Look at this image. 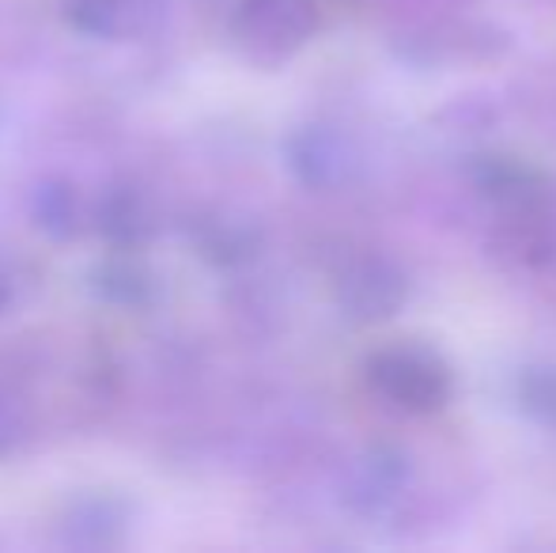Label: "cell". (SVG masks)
Listing matches in <instances>:
<instances>
[{
	"mask_svg": "<svg viewBox=\"0 0 556 553\" xmlns=\"http://www.w3.org/2000/svg\"><path fill=\"white\" fill-rule=\"evenodd\" d=\"M367 384L402 414H432L451 399V372L425 345H390L367 361Z\"/></svg>",
	"mask_w": 556,
	"mask_h": 553,
	"instance_id": "1",
	"label": "cell"
}]
</instances>
